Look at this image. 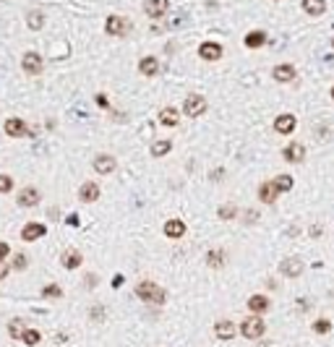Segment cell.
<instances>
[{
  "label": "cell",
  "mask_w": 334,
  "mask_h": 347,
  "mask_svg": "<svg viewBox=\"0 0 334 347\" xmlns=\"http://www.w3.org/2000/svg\"><path fill=\"white\" fill-rule=\"evenodd\" d=\"M136 298L146 300V303H157V306H162V303H165V298H167V292H165L160 285H157V282L146 279V282H141V285H136Z\"/></svg>",
  "instance_id": "obj_1"
},
{
  "label": "cell",
  "mask_w": 334,
  "mask_h": 347,
  "mask_svg": "<svg viewBox=\"0 0 334 347\" xmlns=\"http://www.w3.org/2000/svg\"><path fill=\"white\" fill-rule=\"evenodd\" d=\"M264 332H266V324H264V318L256 316V313L240 321V334H243L246 340H261Z\"/></svg>",
  "instance_id": "obj_2"
},
{
  "label": "cell",
  "mask_w": 334,
  "mask_h": 347,
  "mask_svg": "<svg viewBox=\"0 0 334 347\" xmlns=\"http://www.w3.org/2000/svg\"><path fill=\"white\" fill-rule=\"evenodd\" d=\"M183 113L188 117L204 115V113H207V99H204L201 94H188V97H185V102H183Z\"/></svg>",
  "instance_id": "obj_3"
},
{
  "label": "cell",
  "mask_w": 334,
  "mask_h": 347,
  "mask_svg": "<svg viewBox=\"0 0 334 347\" xmlns=\"http://www.w3.org/2000/svg\"><path fill=\"white\" fill-rule=\"evenodd\" d=\"M16 201H18V206H24V209H32V206H37L42 201V196H40V191L37 188H21L18 191V196H16Z\"/></svg>",
  "instance_id": "obj_4"
},
{
  "label": "cell",
  "mask_w": 334,
  "mask_h": 347,
  "mask_svg": "<svg viewBox=\"0 0 334 347\" xmlns=\"http://www.w3.org/2000/svg\"><path fill=\"white\" fill-rule=\"evenodd\" d=\"M105 32L110 37H125L128 34V21H125V18H120V16H107Z\"/></svg>",
  "instance_id": "obj_5"
},
{
  "label": "cell",
  "mask_w": 334,
  "mask_h": 347,
  "mask_svg": "<svg viewBox=\"0 0 334 347\" xmlns=\"http://www.w3.org/2000/svg\"><path fill=\"white\" fill-rule=\"evenodd\" d=\"M280 271L285 274V277H290V279L300 277V274H303V259H295V256H290V259H282V261H280Z\"/></svg>",
  "instance_id": "obj_6"
},
{
  "label": "cell",
  "mask_w": 334,
  "mask_h": 347,
  "mask_svg": "<svg viewBox=\"0 0 334 347\" xmlns=\"http://www.w3.org/2000/svg\"><path fill=\"white\" fill-rule=\"evenodd\" d=\"M118 167V162L113 154H97L94 157V172L97 175H110V172H115Z\"/></svg>",
  "instance_id": "obj_7"
},
{
  "label": "cell",
  "mask_w": 334,
  "mask_h": 347,
  "mask_svg": "<svg viewBox=\"0 0 334 347\" xmlns=\"http://www.w3.org/2000/svg\"><path fill=\"white\" fill-rule=\"evenodd\" d=\"M282 157H285V162H290V164H300V162L305 159V149H303V144H298V141L287 144L285 149H282Z\"/></svg>",
  "instance_id": "obj_8"
},
{
  "label": "cell",
  "mask_w": 334,
  "mask_h": 347,
  "mask_svg": "<svg viewBox=\"0 0 334 347\" xmlns=\"http://www.w3.org/2000/svg\"><path fill=\"white\" fill-rule=\"evenodd\" d=\"M214 334L219 337V342H230V340L238 334V326H235V321H227V318H222V321L214 324Z\"/></svg>",
  "instance_id": "obj_9"
},
{
  "label": "cell",
  "mask_w": 334,
  "mask_h": 347,
  "mask_svg": "<svg viewBox=\"0 0 334 347\" xmlns=\"http://www.w3.org/2000/svg\"><path fill=\"white\" fill-rule=\"evenodd\" d=\"M21 68L29 73V76H40L42 73V58L37 52H26L21 58Z\"/></svg>",
  "instance_id": "obj_10"
},
{
  "label": "cell",
  "mask_w": 334,
  "mask_h": 347,
  "mask_svg": "<svg viewBox=\"0 0 334 347\" xmlns=\"http://www.w3.org/2000/svg\"><path fill=\"white\" fill-rule=\"evenodd\" d=\"M44 232H47V227L42 222H29V225H24V230H21V240H26V243L40 240V237H44Z\"/></svg>",
  "instance_id": "obj_11"
},
{
  "label": "cell",
  "mask_w": 334,
  "mask_h": 347,
  "mask_svg": "<svg viewBox=\"0 0 334 347\" xmlns=\"http://www.w3.org/2000/svg\"><path fill=\"white\" fill-rule=\"evenodd\" d=\"M5 133L13 136V139H21V136H32L29 128H26V123L21 120V117H8L5 120Z\"/></svg>",
  "instance_id": "obj_12"
},
{
  "label": "cell",
  "mask_w": 334,
  "mask_h": 347,
  "mask_svg": "<svg viewBox=\"0 0 334 347\" xmlns=\"http://www.w3.org/2000/svg\"><path fill=\"white\" fill-rule=\"evenodd\" d=\"M167 8H170L167 0H146V3H144V13L149 18H162L167 13Z\"/></svg>",
  "instance_id": "obj_13"
},
{
  "label": "cell",
  "mask_w": 334,
  "mask_h": 347,
  "mask_svg": "<svg viewBox=\"0 0 334 347\" xmlns=\"http://www.w3.org/2000/svg\"><path fill=\"white\" fill-rule=\"evenodd\" d=\"M274 131L282 133V136L292 133V131H295V115H290V113L277 115V117H274Z\"/></svg>",
  "instance_id": "obj_14"
},
{
  "label": "cell",
  "mask_w": 334,
  "mask_h": 347,
  "mask_svg": "<svg viewBox=\"0 0 334 347\" xmlns=\"http://www.w3.org/2000/svg\"><path fill=\"white\" fill-rule=\"evenodd\" d=\"M274 81H280V84H290V81L298 76V71H295V66H290V63H285V66H277L272 71Z\"/></svg>",
  "instance_id": "obj_15"
},
{
  "label": "cell",
  "mask_w": 334,
  "mask_h": 347,
  "mask_svg": "<svg viewBox=\"0 0 334 347\" xmlns=\"http://www.w3.org/2000/svg\"><path fill=\"white\" fill-rule=\"evenodd\" d=\"M199 58H204V60H219L222 58V47L217 42H201L199 44Z\"/></svg>",
  "instance_id": "obj_16"
},
{
  "label": "cell",
  "mask_w": 334,
  "mask_h": 347,
  "mask_svg": "<svg viewBox=\"0 0 334 347\" xmlns=\"http://www.w3.org/2000/svg\"><path fill=\"white\" fill-rule=\"evenodd\" d=\"M165 235L170 237V240L183 237L185 235V222H183V219H167V222H165Z\"/></svg>",
  "instance_id": "obj_17"
},
{
  "label": "cell",
  "mask_w": 334,
  "mask_h": 347,
  "mask_svg": "<svg viewBox=\"0 0 334 347\" xmlns=\"http://www.w3.org/2000/svg\"><path fill=\"white\" fill-rule=\"evenodd\" d=\"M269 306H272V303H269L266 295H250V298H248V310H250V313H256V316L266 313Z\"/></svg>",
  "instance_id": "obj_18"
},
{
  "label": "cell",
  "mask_w": 334,
  "mask_h": 347,
  "mask_svg": "<svg viewBox=\"0 0 334 347\" xmlns=\"http://www.w3.org/2000/svg\"><path fill=\"white\" fill-rule=\"evenodd\" d=\"M79 198L84 201V204H91V201H97L99 198V186L97 183H84V186L79 188Z\"/></svg>",
  "instance_id": "obj_19"
},
{
  "label": "cell",
  "mask_w": 334,
  "mask_h": 347,
  "mask_svg": "<svg viewBox=\"0 0 334 347\" xmlns=\"http://www.w3.org/2000/svg\"><path fill=\"white\" fill-rule=\"evenodd\" d=\"M277 196H280V191L274 188L272 180H266V183H261V186H258V198H261L264 204H274Z\"/></svg>",
  "instance_id": "obj_20"
},
{
  "label": "cell",
  "mask_w": 334,
  "mask_h": 347,
  "mask_svg": "<svg viewBox=\"0 0 334 347\" xmlns=\"http://www.w3.org/2000/svg\"><path fill=\"white\" fill-rule=\"evenodd\" d=\"M138 71H141L144 76H157V73H160V63H157V58H152V55H146V58L138 60Z\"/></svg>",
  "instance_id": "obj_21"
},
{
  "label": "cell",
  "mask_w": 334,
  "mask_h": 347,
  "mask_svg": "<svg viewBox=\"0 0 334 347\" xmlns=\"http://www.w3.org/2000/svg\"><path fill=\"white\" fill-rule=\"evenodd\" d=\"M60 264H63V269H79L84 264V256L79 251H66V253H63V259H60Z\"/></svg>",
  "instance_id": "obj_22"
},
{
  "label": "cell",
  "mask_w": 334,
  "mask_h": 347,
  "mask_svg": "<svg viewBox=\"0 0 334 347\" xmlns=\"http://www.w3.org/2000/svg\"><path fill=\"white\" fill-rule=\"evenodd\" d=\"M160 123H162V125H167V128H175V125L180 123L178 110H175V107H165L162 113H160Z\"/></svg>",
  "instance_id": "obj_23"
},
{
  "label": "cell",
  "mask_w": 334,
  "mask_h": 347,
  "mask_svg": "<svg viewBox=\"0 0 334 347\" xmlns=\"http://www.w3.org/2000/svg\"><path fill=\"white\" fill-rule=\"evenodd\" d=\"M303 11L308 16H321L327 11V3L324 0H303Z\"/></svg>",
  "instance_id": "obj_24"
},
{
  "label": "cell",
  "mask_w": 334,
  "mask_h": 347,
  "mask_svg": "<svg viewBox=\"0 0 334 347\" xmlns=\"http://www.w3.org/2000/svg\"><path fill=\"white\" fill-rule=\"evenodd\" d=\"M266 42V34L261 32V29H256V32H250V34H246V47H250V50H256V47H261V44Z\"/></svg>",
  "instance_id": "obj_25"
},
{
  "label": "cell",
  "mask_w": 334,
  "mask_h": 347,
  "mask_svg": "<svg viewBox=\"0 0 334 347\" xmlns=\"http://www.w3.org/2000/svg\"><path fill=\"white\" fill-rule=\"evenodd\" d=\"M26 26L34 29V32H40L42 26H44V13L42 11H32L29 16H26Z\"/></svg>",
  "instance_id": "obj_26"
},
{
  "label": "cell",
  "mask_w": 334,
  "mask_h": 347,
  "mask_svg": "<svg viewBox=\"0 0 334 347\" xmlns=\"http://www.w3.org/2000/svg\"><path fill=\"white\" fill-rule=\"evenodd\" d=\"M42 298L44 300H60L63 298V287L55 285V282H52V285H44L42 287Z\"/></svg>",
  "instance_id": "obj_27"
},
{
  "label": "cell",
  "mask_w": 334,
  "mask_h": 347,
  "mask_svg": "<svg viewBox=\"0 0 334 347\" xmlns=\"http://www.w3.org/2000/svg\"><path fill=\"white\" fill-rule=\"evenodd\" d=\"M272 183H274V188L280 191V196L287 193V191H292V178H290V175H277Z\"/></svg>",
  "instance_id": "obj_28"
},
{
  "label": "cell",
  "mask_w": 334,
  "mask_h": 347,
  "mask_svg": "<svg viewBox=\"0 0 334 347\" xmlns=\"http://www.w3.org/2000/svg\"><path fill=\"white\" fill-rule=\"evenodd\" d=\"M217 217L225 219V222H230V219L238 217V206H235V204H222V206L217 209Z\"/></svg>",
  "instance_id": "obj_29"
},
{
  "label": "cell",
  "mask_w": 334,
  "mask_h": 347,
  "mask_svg": "<svg viewBox=\"0 0 334 347\" xmlns=\"http://www.w3.org/2000/svg\"><path fill=\"white\" fill-rule=\"evenodd\" d=\"M21 342H24V345H29V347H34V345H40V342H42V334L37 332V329H24Z\"/></svg>",
  "instance_id": "obj_30"
},
{
  "label": "cell",
  "mask_w": 334,
  "mask_h": 347,
  "mask_svg": "<svg viewBox=\"0 0 334 347\" xmlns=\"http://www.w3.org/2000/svg\"><path fill=\"white\" fill-rule=\"evenodd\" d=\"M170 149H172V141H154L152 144L154 157H165V154H170Z\"/></svg>",
  "instance_id": "obj_31"
},
{
  "label": "cell",
  "mask_w": 334,
  "mask_h": 347,
  "mask_svg": "<svg viewBox=\"0 0 334 347\" xmlns=\"http://www.w3.org/2000/svg\"><path fill=\"white\" fill-rule=\"evenodd\" d=\"M24 329H26V326H24V321H21V318H13V321L8 324V334H11L13 340H21Z\"/></svg>",
  "instance_id": "obj_32"
},
{
  "label": "cell",
  "mask_w": 334,
  "mask_h": 347,
  "mask_svg": "<svg viewBox=\"0 0 334 347\" xmlns=\"http://www.w3.org/2000/svg\"><path fill=\"white\" fill-rule=\"evenodd\" d=\"M26 267H29L26 256H24V253H16V256H13V261H11V269H16V271H24Z\"/></svg>",
  "instance_id": "obj_33"
},
{
  "label": "cell",
  "mask_w": 334,
  "mask_h": 347,
  "mask_svg": "<svg viewBox=\"0 0 334 347\" xmlns=\"http://www.w3.org/2000/svg\"><path fill=\"white\" fill-rule=\"evenodd\" d=\"M313 332H316V334H329L332 332V321H327V318L313 321Z\"/></svg>",
  "instance_id": "obj_34"
},
{
  "label": "cell",
  "mask_w": 334,
  "mask_h": 347,
  "mask_svg": "<svg viewBox=\"0 0 334 347\" xmlns=\"http://www.w3.org/2000/svg\"><path fill=\"white\" fill-rule=\"evenodd\" d=\"M207 264H209V267H222V264H225V259H222V253H217V251H209L207 253Z\"/></svg>",
  "instance_id": "obj_35"
},
{
  "label": "cell",
  "mask_w": 334,
  "mask_h": 347,
  "mask_svg": "<svg viewBox=\"0 0 334 347\" xmlns=\"http://www.w3.org/2000/svg\"><path fill=\"white\" fill-rule=\"evenodd\" d=\"M11 191H13V178L0 175V193H11Z\"/></svg>",
  "instance_id": "obj_36"
},
{
  "label": "cell",
  "mask_w": 334,
  "mask_h": 347,
  "mask_svg": "<svg viewBox=\"0 0 334 347\" xmlns=\"http://www.w3.org/2000/svg\"><path fill=\"white\" fill-rule=\"evenodd\" d=\"M89 316H91V318H97V321H102V316H105V308H102V306L91 308V310H89Z\"/></svg>",
  "instance_id": "obj_37"
},
{
  "label": "cell",
  "mask_w": 334,
  "mask_h": 347,
  "mask_svg": "<svg viewBox=\"0 0 334 347\" xmlns=\"http://www.w3.org/2000/svg\"><path fill=\"white\" fill-rule=\"evenodd\" d=\"M8 274H11V264H5L3 259H0V279H5Z\"/></svg>",
  "instance_id": "obj_38"
},
{
  "label": "cell",
  "mask_w": 334,
  "mask_h": 347,
  "mask_svg": "<svg viewBox=\"0 0 334 347\" xmlns=\"http://www.w3.org/2000/svg\"><path fill=\"white\" fill-rule=\"evenodd\" d=\"M8 256H11V245H8V243H0V259H8Z\"/></svg>",
  "instance_id": "obj_39"
},
{
  "label": "cell",
  "mask_w": 334,
  "mask_h": 347,
  "mask_svg": "<svg viewBox=\"0 0 334 347\" xmlns=\"http://www.w3.org/2000/svg\"><path fill=\"white\" fill-rule=\"evenodd\" d=\"M123 282H125V277H123V274H115L110 285H113V287H123Z\"/></svg>",
  "instance_id": "obj_40"
},
{
  "label": "cell",
  "mask_w": 334,
  "mask_h": 347,
  "mask_svg": "<svg viewBox=\"0 0 334 347\" xmlns=\"http://www.w3.org/2000/svg\"><path fill=\"white\" fill-rule=\"evenodd\" d=\"M185 21V16H172V21H170V29H178V26Z\"/></svg>",
  "instance_id": "obj_41"
},
{
  "label": "cell",
  "mask_w": 334,
  "mask_h": 347,
  "mask_svg": "<svg viewBox=\"0 0 334 347\" xmlns=\"http://www.w3.org/2000/svg\"><path fill=\"white\" fill-rule=\"evenodd\" d=\"M66 225H71V227H79V214H71V217H66Z\"/></svg>",
  "instance_id": "obj_42"
},
{
  "label": "cell",
  "mask_w": 334,
  "mask_h": 347,
  "mask_svg": "<svg viewBox=\"0 0 334 347\" xmlns=\"http://www.w3.org/2000/svg\"><path fill=\"white\" fill-rule=\"evenodd\" d=\"M84 279H86V287H94V285H97V277H94V274H86Z\"/></svg>",
  "instance_id": "obj_43"
},
{
  "label": "cell",
  "mask_w": 334,
  "mask_h": 347,
  "mask_svg": "<svg viewBox=\"0 0 334 347\" xmlns=\"http://www.w3.org/2000/svg\"><path fill=\"white\" fill-rule=\"evenodd\" d=\"M256 212H253V209H248V212H246V222H256Z\"/></svg>",
  "instance_id": "obj_44"
},
{
  "label": "cell",
  "mask_w": 334,
  "mask_h": 347,
  "mask_svg": "<svg viewBox=\"0 0 334 347\" xmlns=\"http://www.w3.org/2000/svg\"><path fill=\"white\" fill-rule=\"evenodd\" d=\"M97 105H99V107H107V97L99 94V97H97Z\"/></svg>",
  "instance_id": "obj_45"
},
{
  "label": "cell",
  "mask_w": 334,
  "mask_h": 347,
  "mask_svg": "<svg viewBox=\"0 0 334 347\" xmlns=\"http://www.w3.org/2000/svg\"><path fill=\"white\" fill-rule=\"evenodd\" d=\"M319 235H321V227L313 225V227H311V237H319Z\"/></svg>",
  "instance_id": "obj_46"
},
{
  "label": "cell",
  "mask_w": 334,
  "mask_h": 347,
  "mask_svg": "<svg viewBox=\"0 0 334 347\" xmlns=\"http://www.w3.org/2000/svg\"><path fill=\"white\" fill-rule=\"evenodd\" d=\"M332 99H334V86H332Z\"/></svg>",
  "instance_id": "obj_47"
},
{
  "label": "cell",
  "mask_w": 334,
  "mask_h": 347,
  "mask_svg": "<svg viewBox=\"0 0 334 347\" xmlns=\"http://www.w3.org/2000/svg\"><path fill=\"white\" fill-rule=\"evenodd\" d=\"M332 47H334V39H332Z\"/></svg>",
  "instance_id": "obj_48"
}]
</instances>
